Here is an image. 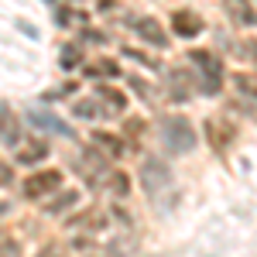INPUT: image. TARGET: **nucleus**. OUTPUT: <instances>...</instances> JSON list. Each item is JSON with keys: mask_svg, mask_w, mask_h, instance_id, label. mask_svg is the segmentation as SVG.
<instances>
[{"mask_svg": "<svg viewBox=\"0 0 257 257\" xmlns=\"http://www.w3.org/2000/svg\"><path fill=\"white\" fill-rule=\"evenodd\" d=\"M21 141V123L14 117V110L7 106V103H0V144H7V148H14Z\"/></svg>", "mask_w": 257, "mask_h": 257, "instance_id": "obj_7", "label": "nucleus"}, {"mask_svg": "<svg viewBox=\"0 0 257 257\" xmlns=\"http://www.w3.org/2000/svg\"><path fill=\"white\" fill-rule=\"evenodd\" d=\"M11 182H14V172L7 165H0V185H11Z\"/></svg>", "mask_w": 257, "mask_h": 257, "instance_id": "obj_23", "label": "nucleus"}, {"mask_svg": "<svg viewBox=\"0 0 257 257\" xmlns=\"http://www.w3.org/2000/svg\"><path fill=\"white\" fill-rule=\"evenodd\" d=\"M110 158H103L96 148L93 151H86L79 158V172H82V178H89V185H99L103 182V175H110V165H106Z\"/></svg>", "mask_w": 257, "mask_h": 257, "instance_id": "obj_6", "label": "nucleus"}, {"mask_svg": "<svg viewBox=\"0 0 257 257\" xmlns=\"http://www.w3.org/2000/svg\"><path fill=\"white\" fill-rule=\"evenodd\" d=\"M48 158V144L45 141H31L24 151H18V165H38Z\"/></svg>", "mask_w": 257, "mask_h": 257, "instance_id": "obj_12", "label": "nucleus"}, {"mask_svg": "<svg viewBox=\"0 0 257 257\" xmlns=\"http://www.w3.org/2000/svg\"><path fill=\"white\" fill-rule=\"evenodd\" d=\"M141 185L144 196L151 199L158 209H168L175 202V182H172V168L161 158H144L141 161Z\"/></svg>", "mask_w": 257, "mask_h": 257, "instance_id": "obj_1", "label": "nucleus"}, {"mask_svg": "<svg viewBox=\"0 0 257 257\" xmlns=\"http://www.w3.org/2000/svg\"><path fill=\"white\" fill-rule=\"evenodd\" d=\"M28 123L38 127V131H52V134H62V138H76V131L65 123L62 117L48 113V110H28Z\"/></svg>", "mask_w": 257, "mask_h": 257, "instance_id": "obj_5", "label": "nucleus"}, {"mask_svg": "<svg viewBox=\"0 0 257 257\" xmlns=\"http://www.w3.org/2000/svg\"><path fill=\"white\" fill-rule=\"evenodd\" d=\"M110 189H113V196H127V189H131V182H127V175L123 172H110Z\"/></svg>", "mask_w": 257, "mask_h": 257, "instance_id": "obj_16", "label": "nucleus"}, {"mask_svg": "<svg viewBox=\"0 0 257 257\" xmlns=\"http://www.w3.org/2000/svg\"><path fill=\"white\" fill-rule=\"evenodd\" d=\"M123 55H131V59L144 62V65H148V69H155V65H158V62H155V59H148V55H144V52H134V48H127V52H123Z\"/></svg>", "mask_w": 257, "mask_h": 257, "instance_id": "obj_21", "label": "nucleus"}, {"mask_svg": "<svg viewBox=\"0 0 257 257\" xmlns=\"http://www.w3.org/2000/svg\"><path fill=\"white\" fill-rule=\"evenodd\" d=\"M226 14L237 28H257V11L250 7V0H226Z\"/></svg>", "mask_w": 257, "mask_h": 257, "instance_id": "obj_8", "label": "nucleus"}, {"mask_svg": "<svg viewBox=\"0 0 257 257\" xmlns=\"http://www.w3.org/2000/svg\"><path fill=\"white\" fill-rule=\"evenodd\" d=\"M189 59H192V65H196L199 72H202V93H219V82H223V65H219V59H213V52H189Z\"/></svg>", "mask_w": 257, "mask_h": 257, "instance_id": "obj_3", "label": "nucleus"}, {"mask_svg": "<svg viewBox=\"0 0 257 257\" xmlns=\"http://www.w3.org/2000/svg\"><path fill=\"white\" fill-rule=\"evenodd\" d=\"M76 117L96 120V117H99V106H96V103H89V99H82V103H76Z\"/></svg>", "mask_w": 257, "mask_h": 257, "instance_id": "obj_18", "label": "nucleus"}, {"mask_svg": "<svg viewBox=\"0 0 257 257\" xmlns=\"http://www.w3.org/2000/svg\"><path fill=\"white\" fill-rule=\"evenodd\" d=\"M62 189V172L59 168H45V172H35V175L24 182V196L28 199H41L48 192H59Z\"/></svg>", "mask_w": 257, "mask_h": 257, "instance_id": "obj_4", "label": "nucleus"}, {"mask_svg": "<svg viewBox=\"0 0 257 257\" xmlns=\"http://www.w3.org/2000/svg\"><path fill=\"white\" fill-rule=\"evenodd\" d=\"M161 144H165V148H168V151H172V155H185V151H192V148H196V127H192V123H189V120L185 117H165L161 120Z\"/></svg>", "mask_w": 257, "mask_h": 257, "instance_id": "obj_2", "label": "nucleus"}, {"mask_svg": "<svg viewBox=\"0 0 257 257\" xmlns=\"http://www.w3.org/2000/svg\"><path fill=\"white\" fill-rule=\"evenodd\" d=\"M93 144H96V148H99V151H103L110 161H117L120 155H123V144H120L113 134H93Z\"/></svg>", "mask_w": 257, "mask_h": 257, "instance_id": "obj_13", "label": "nucleus"}, {"mask_svg": "<svg viewBox=\"0 0 257 257\" xmlns=\"http://www.w3.org/2000/svg\"><path fill=\"white\" fill-rule=\"evenodd\" d=\"M59 62H62V69H76V65H79V48H76V45H65Z\"/></svg>", "mask_w": 257, "mask_h": 257, "instance_id": "obj_17", "label": "nucleus"}, {"mask_svg": "<svg viewBox=\"0 0 257 257\" xmlns=\"http://www.w3.org/2000/svg\"><path fill=\"white\" fill-rule=\"evenodd\" d=\"M0 257H21V247L14 240H0Z\"/></svg>", "mask_w": 257, "mask_h": 257, "instance_id": "obj_20", "label": "nucleus"}, {"mask_svg": "<svg viewBox=\"0 0 257 257\" xmlns=\"http://www.w3.org/2000/svg\"><path fill=\"white\" fill-rule=\"evenodd\" d=\"M172 28H175V35H182V38H196L199 31H202V18L192 14V11H175L172 14Z\"/></svg>", "mask_w": 257, "mask_h": 257, "instance_id": "obj_9", "label": "nucleus"}, {"mask_svg": "<svg viewBox=\"0 0 257 257\" xmlns=\"http://www.w3.org/2000/svg\"><path fill=\"white\" fill-rule=\"evenodd\" d=\"M117 62H99L96 69H89V76H117Z\"/></svg>", "mask_w": 257, "mask_h": 257, "instance_id": "obj_19", "label": "nucleus"}, {"mask_svg": "<svg viewBox=\"0 0 257 257\" xmlns=\"http://www.w3.org/2000/svg\"><path fill=\"white\" fill-rule=\"evenodd\" d=\"M35 257H62V247H59V243H48V247H41Z\"/></svg>", "mask_w": 257, "mask_h": 257, "instance_id": "obj_22", "label": "nucleus"}, {"mask_svg": "<svg viewBox=\"0 0 257 257\" xmlns=\"http://www.w3.org/2000/svg\"><path fill=\"white\" fill-rule=\"evenodd\" d=\"M185 82H189V76H185L182 69H175V72H172V99H175V103H185V99L192 96V89H189Z\"/></svg>", "mask_w": 257, "mask_h": 257, "instance_id": "obj_14", "label": "nucleus"}, {"mask_svg": "<svg viewBox=\"0 0 257 257\" xmlns=\"http://www.w3.org/2000/svg\"><path fill=\"white\" fill-rule=\"evenodd\" d=\"M134 31H138L144 41H151L155 48H165V45H168V35L161 31V24H158L155 18H141L138 24H134Z\"/></svg>", "mask_w": 257, "mask_h": 257, "instance_id": "obj_10", "label": "nucleus"}, {"mask_svg": "<svg viewBox=\"0 0 257 257\" xmlns=\"http://www.w3.org/2000/svg\"><path fill=\"white\" fill-rule=\"evenodd\" d=\"M96 93H99L103 99H106V103H110V106H113L117 113L123 110V106H127V96H123V93H117V89H110V86H99Z\"/></svg>", "mask_w": 257, "mask_h": 257, "instance_id": "obj_15", "label": "nucleus"}, {"mask_svg": "<svg viewBox=\"0 0 257 257\" xmlns=\"http://www.w3.org/2000/svg\"><path fill=\"white\" fill-rule=\"evenodd\" d=\"M4 213H7V202H0V216H4Z\"/></svg>", "mask_w": 257, "mask_h": 257, "instance_id": "obj_24", "label": "nucleus"}, {"mask_svg": "<svg viewBox=\"0 0 257 257\" xmlns=\"http://www.w3.org/2000/svg\"><path fill=\"white\" fill-rule=\"evenodd\" d=\"M250 52H254V55H257V41H254V45H250Z\"/></svg>", "mask_w": 257, "mask_h": 257, "instance_id": "obj_25", "label": "nucleus"}, {"mask_svg": "<svg viewBox=\"0 0 257 257\" xmlns=\"http://www.w3.org/2000/svg\"><path fill=\"white\" fill-rule=\"evenodd\" d=\"M76 202H79V192H59L52 202H45V213H48V216H62V213H69Z\"/></svg>", "mask_w": 257, "mask_h": 257, "instance_id": "obj_11", "label": "nucleus"}]
</instances>
